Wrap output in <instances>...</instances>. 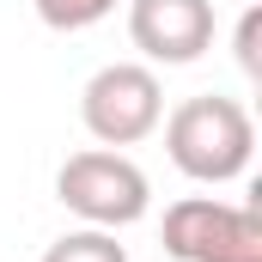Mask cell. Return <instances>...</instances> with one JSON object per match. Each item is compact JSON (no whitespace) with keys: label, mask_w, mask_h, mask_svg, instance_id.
<instances>
[{"label":"cell","mask_w":262,"mask_h":262,"mask_svg":"<svg viewBox=\"0 0 262 262\" xmlns=\"http://www.w3.org/2000/svg\"><path fill=\"white\" fill-rule=\"evenodd\" d=\"M165 152L183 177L195 183H232L250 171V152H256V122L238 98H220V92H201L183 98L171 116H165Z\"/></svg>","instance_id":"1"},{"label":"cell","mask_w":262,"mask_h":262,"mask_svg":"<svg viewBox=\"0 0 262 262\" xmlns=\"http://www.w3.org/2000/svg\"><path fill=\"white\" fill-rule=\"evenodd\" d=\"M43 262H128V250L116 244V232H104V226H79V232H61Z\"/></svg>","instance_id":"6"},{"label":"cell","mask_w":262,"mask_h":262,"mask_svg":"<svg viewBox=\"0 0 262 262\" xmlns=\"http://www.w3.org/2000/svg\"><path fill=\"white\" fill-rule=\"evenodd\" d=\"M55 195H61V207L79 213L85 226L122 232L134 220H146L152 183H146V171L134 165L122 146H85V152H73L61 171H55Z\"/></svg>","instance_id":"2"},{"label":"cell","mask_w":262,"mask_h":262,"mask_svg":"<svg viewBox=\"0 0 262 262\" xmlns=\"http://www.w3.org/2000/svg\"><path fill=\"white\" fill-rule=\"evenodd\" d=\"M165 250L177 262H262V207L183 195L165 207Z\"/></svg>","instance_id":"4"},{"label":"cell","mask_w":262,"mask_h":262,"mask_svg":"<svg viewBox=\"0 0 262 262\" xmlns=\"http://www.w3.org/2000/svg\"><path fill=\"white\" fill-rule=\"evenodd\" d=\"M128 37L146 61L189 67L213 49V0H128Z\"/></svg>","instance_id":"5"},{"label":"cell","mask_w":262,"mask_h":262,"mask_svg":"<svg viewBox=\"0 0 262 262\" xmlns=\"http://www.w3.org/2000/svg\"><path fill=\"white\" fill-rule=\"evenodd\" d=\"M116 12V0H37V18L49 31H92Z\"/></svg>","instance_id":"7"},{"label":"cell","mask_w":262,"mask_h":262,"mask_svg":"<svg viewBox=\"0 0 262 262\" xmlns=\"http://www.w3.org/2000/svg\"><path fill=\"white\" fill-rule=\"evenodd\" d=\"M256 37H262V12L250 6V12H244V25H238V67H244L250 79L262 73V49H256Z\"/></svg>","instance_id":"8"},{"label":"cell","mask_w":262,"mask_h":262,"mask_svg":"<svg viewBox=\"0 0 262 262\" xmlns=\"http://www.w3.org/2000/svg\"><path fill=\"white\" fill-rule=\"evenodd\" d=\"M79 122L98 146H134L165 122V85L140 61H110L98 67L79 92Z\"/></svg>","instance_id":"3"}]
</instances>
